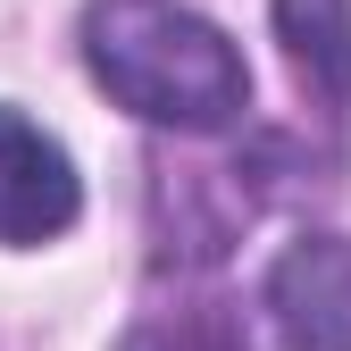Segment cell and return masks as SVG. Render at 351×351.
I'll list each match as a JSON object with an SVG mask.
<instances>
[{"label":"cell","instance_id":"7a4b0ae2","mask_svg":"<svg viewBox=\"0 0 351 351\" xmlns=\"http://www.w3.org/2000/svg\"><path fill=\"white\" fill-rule=\"evenodd\" d=\"M75 217H84V176H75L67 143L0 101V251L51 243Z\"/></svg>","mask_w":351,"mask_h":351},{"label":"cell","instance_id":"3957f363","mask_svg":"<svg viewBox=\"0 0 351 351\" xmlns=\"http://www.w3.org/2000/svg\"><path fill=\"white\" fill-rule=\"evenodd\" d=\"M268 326L285 351H351V243L293 234L268 268Z\"/></svg>","mask_w":351,"mask_h":351},{"label":"cell","instance_id":"277c9868","mask_svg":"<svg viewBox=\"0 0 351 351\" xmlns=\"http://www.w3.org/2000/svg\"><path fill=\"white\" fill-rule=\"evenodd\" d=\"M268 17H276L293 84L326 117H343L351 109V0H268Z\"/></svg>","mask_w":351,"mask_h":351},{"label":"cell","instance_id":"6da1fadb","mask_svg":"<svg viewBox=\"0 0 351 351\" xmlns=\"http://www.w3.org/2000/svg\"><path fill=\"white\" fill-rule=\"evenodd\" d=\"M93 84L167 134H217L251 109V67L184 0H93L84 9Z\"/></svg>","mask_w":351,"mask_h":351}]
</instances>
